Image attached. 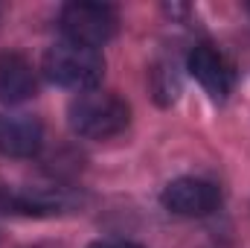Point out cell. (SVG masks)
I'll list each match as a JSON object with an SVG mask.
<instances>
[{
	"label": "cell",
	"mask_w": 250,
	"mask_h": 248,
	"mask_svg": "<svg viewBox=\"0 0 250 248\" xmlns=\"http://www.w3.org/2000/svg\"><path fill=\"white\" fill-rule=\"evenodd\" d=\"M70 128L87 140H108L125 131L131 108L111 91H82L67 108Z\"/></svg>",
	"instance_id": "1"
},
{
	"label": "cell",
	"mask_w": 250,
	"mask_h": 248,
	"mask_svg": "<svg viewBox=\"0 0 250 248\" xmlns=\"http://www.w3.org/2000/svg\"><path fill=\"white\" fill-rule=\"evenodd\" d=\"M44 73L50 82H56L62 88L90 91L105 73V59L90 47L62 41L44 53Z\"/></svg>",
	"instance_id": "2"
},
{
	"label": "cell",
	"mask_w": 250,
	"mask_h": 248,
	"mask_svg": "<svg viewBox=\"0 0 250 248\" xmlns=\"http://www.w3.org/2000/svg\"><path fill=\"white\" fill-rule=\"evenodd\" d=\"M120 15L108 3H67L62 9V32L82 47H102L117 35Z\"/></svg>",
	"instance_id": "3"
},
{
	"label": "cell",
	"mask_w": 250,
	"mask_h": 248,
	"mask_svg": "<svg viewBox=\"0 0 250 248\" xmlns=\"http://www.w3.org/2000/svg\"><path fill=\"white\" fill-rule=\"evenodd\" d=\"M187 67L189 73L195 76V82L215 99V102H224L233 91V82H236V73H233V64L230 59L212 47V44H195L192 53L187 59Z\"/></svg>",
	"instance_id": "4"
},
{
	"label": "cell",
	"mask_w": 250,
	"mask_h": 248,
	"mask_svg": "<svg viewBox=\"0 0 250 248\" xmlns=\"http://www.w3.org/2000/svg\"><path fill=\"white\" fill-rule=\"evenodd\" d=\"M160 201L166 210H172L178 216H207V213L218 210L221 190L204 178H175L163 187Z\"/></svg>",
	"instance_id": "5"
},
{
	"label": "cell",
	"mask_w": 250,
	"mask_h": 248,
	"mask_svg": "<svg viewBox=\"0 0 250 248\" xmlns=\"http://www.w3.org/2000/svg\"><path fill=\"white\" fill-rule=\"evenodd\" d=\"M44 146V125L29 114L0 117V152L9 158H32Z\"/></svg>",
	"instance_id": "6"
},
{
	"label": "cell",
	"mask_w": 250,
	"mask_h": 248,
	"mask_svg": "<svg viewBox=\"0 0 250 248\" xmlns=\"http://www.w3.org/2000/svg\"><path fill=\"white\" fill-rule=\"evenodd\" d=\"M35 94V70L21 53H0V102L18 105Z\"/></svg>",
	"instance_id": "7"
},
{
	"label": "cell",
	"mask_w": 250,
	"mask_h": 248,
	"mask_svg": "<svg viewBox=\"0 0 250 248\" xmlns=\"http://www.w3.org/2000/svg\"><path fill=\"white\" fill-rule=\"evenodd\" d=\"M178 91H181L178 76H175L169 67H157V70H154V94H157V99H160L163 105H169V102H175Z\"/></svg>",
	"instance_id": "8"
},
{
	"label": "cell",
	"mask_w": 250,
	"mask_h": 248,
	"mask_svg": "<svg viewBox=\"0 0 250 248\" xmlns=\"http://www.w3.org/2000/svg\"><path fill=\"white\" fill-rule=\"evenodd\" d=\"M87 248H143V246L128 243V240H96V243H90Z\"/></svg>",
	"instance_id": "9"
}]
</instances>
